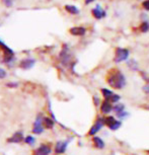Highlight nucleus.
Masks as SVG:
<instances>
[{"label": "nucleus", "mask_w": 149, "mask_h": 155, "mask_svg": "<svg viewBox=\"0 0 149 155\" xmlns=\"http://www.w3.org/2000/svg\"><path fill=\"white\" fill-rule=\"evenodd\" d=\"M52 152L51 146L47 144H42L34 151L33 155H49Z\"/></svg>", "instance_id": "6"}, {"label": "nucleus", "mask_w": 149, "mask_h": 155, "mask_svg": "<svg viewBox=\"0 0 149 155\" xmlns=\"http://www.w3.org/2000/svg\"><path fill=\"white\" fill-rule=\"evenodd\" d=\"M142 6L144 7V9L149 10V0H146V1L143 2V3H142Z\"/></svg>", "instance_id": "26"}, {"label": "nucleus", "mask_w": 149, "mask_h": 155, "mask_svg": "<svg viewBox=\"0 0 149 155\" xmlns=\"http://www.w3.org/2000/svg\"><path fill=\"white\" fill-rule=\"evenodd\" d=\"M25 142L27 143V144L28 145H34L35 143H36V138H35L34 136H27L25 137Z\"/></svg>", "instance_id": "22"}, {"label": "nucleus", "mask_w": 149, "mask_h": 155, "mask_svg": "<svg viewBox=\"0 0 149 155\" xmlns=\"http://www.w3.org/2000/svg\"><path fill=\"white\" fill-rule=\"evenodd\" d=\"M104 126H107V127L112 131H117L121 128L122 122L117 120L115 117H113V116H107L106 118H104Z\"/></svg>", "instance_id": "4"}, {"label": "nucleus", "mask_w": 149, "mask_h": 155, "mask_svg": "<svg viewBox=\"0 0 149 155\" xmlns=\"http://www.w3.org/2000/svg\"><path fill=\"white\" fill-rule=\"evenodd\" d=\"M93 1H95V0H85V3L89 4V3H91V2H93Z\"/></svg>", "instance_id": "29"}, {"label": "nucleus", "mask_w": 149, "mask_h": 155, "mask_svg": "<svg viewBox=\"0 0 149 155\" xmlns=\"http://www.w3.org/2000/svg\"><path fill=\"white\" fill-rule=\"evenodd\" d=\"M23 139H25L23 138V133L22 132H16V133H14L12 135V137L8 139L7 141L9 143H20V142H22Z\"/></svg>", "instance_id": "15"}, {"label": "nucleus", "mask_w": 149, "mask_h": 155, "mask_svg": "<svg viewBox=\"0 0 149 155\" xmlns=\"http://www.w3.org/2000/svg\"><path fill=\"white\" fill-rule=\"evenodd\" d=\"M92 143H93V146L96 148V149H104L106 147V144H104V140L101 138V137H98V136H93L92 137Z\"/></svg>", "instance_id": "13"}, {"label": "nucleus", "mask_w": 149, "mask_h": 155, "mask_svg": "<svg viewBox=\"0 0 149 155\" xmlns=\"http://www.w3.org/2000/svg\"><path fill=\"white\" fill-rule=\"evenodd\" d=\"M107 83L109 84L111 87H113L114 89H123L126 86V76L124 75V73L120 69L113 68L111 69L107 74L106 77Z\"/></svg>", "instance_id": "1"}, {"label": "nucleus", "mask_w": 149, "mask_h": 155, "mask_svg": "<svg viewBox=\"0 0 149 155\" xmlns=\"http://www.w3.org/2000/svg\"><path fill=\"white\" fill-rule=\"evenodd\" d=\"M61 61H62V64L64 65H67L68 63H70V60H71V54L69 53L68 48H65L61 52Z\"/></svg>", "instance_id": "12"}, {"label": "nucleus", "mask_w": 149, "mask_h": 155, "mask_svg": "<svg viewBox=\"0 0 149 155\" xmlns=\"http://www.w3.org/2000/svg\"><path fill=\"white\" fill-rule=\"evenodd\" d=\"M93 99H94V104H95L96 107L99 106V104H101V101H99V98H98V97H96V96H94V98H93Z\"/></svg>", "instance_id": "28"}, {"label": "nucleus", "mask_w": 149, "mask_h": 155, "mask_svg": "<svg viewBox=\"0 0 149 155\" xmlns=\"http://www.w3.org/2000/svg\"><path fill=\"white\" fill-rule=\"evenodd\" d=\"M44 126H43V119L41 118H37L36 122L34 123V128H33V133L34 134H42L44 132Z\"/></svg>", "instance_id": "10"}, {"label": "nucleus", "mask_w": 149, "mask_h": 155, "mask_svg": "<svg viewBox=\"0 0 149 155\" xmlns=\"http://www.w3.org/2000/svg\"><path fill=\"white\" fill-rule=\"evenodd\" d=\"M91 12H92L93 17L96 19H101V18H104V17H106V15H107L106 10L103 9L101 5H96V6L91 10Z\"/></svg>", "instance_id": "8"}, {"label": "nucleus", "mask_w": 149, "mask_h": 155, "mask_svg": "<svg viewBox=\"0 0 149 155\" xmlns=\"http://www.w3.org/2000/svg\"><path fill=\"white\" fill-rule=\"evenodd\" d=\"M6 75H7L6 71H5L3 68H1V67H0V79H3V78L6 77Z\"/></svg>", "instance_id": "25"}, {"label": "nucleus", "mask_w": 149, "mask_h": 155, "mask_svg": "<svg viewBox=\"0 0 149 155\" xmlns=\"http://www.w3.org/2000/svg\"><path fill=\"white\" fill-rule=\"evenodd\" d=\"M125 110V104H121V102H118V104H116L115 106H114V109H113V112L116 114V116L118 115V114L124 112Z\"/></svg>", "instance_id": "17"}, {"label": "nucleus", "mask_w": 149, "mask_h": 155, "mask_svg": "<svg viewBox=\"0 0 149 155\" xmlns=\"http://www.w3.org/2000/svg\"><path fill=\"white\" fill-rule=\"evenodd\" d=\"M0 48L4 50V53H5V54H9V55L14 54L12 50H11V49H10L9 47H8L7 45H5V44H4L3 42H2L1 40H0Z\"/></svg>", "instance_id": "19"}, {"label": "nucleus", "mask_w": 149, "mask_h": 155, "mask_svg": "<svg viewBox=\"0 0 149 155\" xmlns=\"http://www.w3.org/2000/svg\"><path fill=\"white\" fill-rule=\"evenodd\" d=\"M54 120H52L51 118H49V117H45V118H43V126L44 128L46 129H52L54 127Z\"/></svg>", "instance_id": "16"}, {"label": "nucleus", "mask_w": 149, "mask_h": 155, "mask_svg": "<svg viewBox=\"0 0 149 155\" xmlns=\"http://www.w3.org/2000/svg\"><path fill=\"white\" fill-rule=\"evenodd\" d=\"M65 9L67 12H69L70 14H78L79 13V9L75 6V5H66L65 6Z\"/></svg>", "instance_id": "18"}, {"label": "nucleus", "mask_w": 149, "mask_h": 155, "mask_svg": "<svg viewBox=\"0 0 149 155\" xmlns=\"http://www.w3.org/2000/svg\"><path fill=\"white\" fill-rule=\"evenodd\" d=\"M104 126V118H101V117H98V119L95 120L94 124L91 126V128L89 129L88 131V136H94L96 133H98L99 131L103 129Z\"/></svg>", "instance_id": "5"}, {"label": "nucleus", "mask_w": 149, "mask_h": 155, "mask_svg": "<svg viewBox=\"0 0 149 155\" xmlns=\"http://www.w3.org/2000/svg\"><path fill=\"white\" fill-rule=\"evenodd\" d=\"M146 152H147V153L149 154V150H147V151H146Z\"/></svg>", "instance_id": "30"}, {"label": "nucleus", "mask_w": 149, "mask_h": 155, "mask_svg": "<svg viewBox=\"0 0 149 155\" xmlns=\"http://www.w3.org/2000/svg\"><path fill=\"white\" fill-rule=\"evenodd\" d=\"M2 3H3L6 7H11L13 5V1L14 0H1Z\"/></svg>", "instance_id": "24"}, {"label": "nucleus", "mask_w": 149, "mask_h": 155, "mask_svg": "<svg viewBox=\"0 0 149 155\" xmlns=\"http://www.w3.org/2000/svg\"><path fill=\"white\" fill-rule=\"evenodd\" d=\"M143 91H144L146 94H149V83L145 84V85L143 86Z\"/></svg>", "instance_id": "27"}, {"label": "nucleus", "mask_w": 149, "mask_h": 155, "mask_svg": "<svg viewBox=\"0 0 149 155\" xmlns=\"http://www.w3.org/2000/svg\"><path fill=\"white\" fill-rule=\"evenodd\" d=\"M85 33H86V28L82 27H75L70 28V34L73 35V36L81 37L83 35H85Z\"/></svg>", "instance_id": "14"}, {"label": "nucleus", "mask_w": 149, "mask_h": 155, "mask_svg": "<svg viewBox=\"0 0 149 155\" xmlns=\"http://www.w3.org/2000/svg\"><path fill=\"white\" fill-rule=\"evenodd\" d=\"M114 109V106L112 102H110L109 101H106L104 99L101 104V113L104 114V115H108V114L112 113Z\"/></svg>", "instance_id": "7"}, {"label": "nucleus", "mask_w": 149, "mask_h": 155, "mask_svg": "<svg viewBox=\"0 0 149 155\" xmlns=\"http://www.w3.org/2000/svg\"><path fill=\"white\" fill-rule=\"evenodd\" d=\"M130 52L128 49L125 48H117L115 50V58L114 62L115 63H121L123 61H126L129 58Z\"/></svg>", "instance_id": "3"}, {"label": "nucleus", "mask_w": 149, "mask_h": 155, "mask_svg": "<svg viewBox=\"0 0 149 155\" xmlns=\"http://www.w3.org/2000/svg\"><path fill=\"white\" fill-rule=\"evenodd\" d=\"M35 63H36V60H35L34 58H25V59H23L22 62H20L19 67L25 70H30L31 68H33L35 66Z\"/></svg>", "instance_id": "9"}, {"label": "nucleus", "mask_w": 149, "mask_h": 155, "mask_svg": "<svg viewBox=\"0 0 149 155\" xmlns=\"http://www.w3.org/2000/svg\"><path fill=\"white\" fill-rule=\"evenodd\" d=\"M129 116H130V114L128 112H126V110H124V112L118 114V115H117V118H119L120 120H125V119H127Z\"/></svg>", "instance_id": "23"}, {"label": "nucleus", "mask_w": 149, "mask_h": 155, "mask_svg": "<svg viewBox=\"0 0 149 155\" xmlns=\"http://www.w3.org/2000/svg\"><path fill=\"white\" fill-rule=\"evenodd\" d=\"M127 65H128V67H129L130 69L134 70V71H135V70H138V63H137L135 60H130V61H128Z\"/></svg>", "instance_id": "20"}, {"label": "nucleus", "mask_w": 149, "mask_h": 155, "mask_svg": "<svg viewBox=\"0 0 149 155\" xmlns=\"http://www.w3.org/2000/svg\"><path fill=\"white\" fill-rule=\"evenodd\" d=\"M140 31H141L142 33H147L149 31V22L147 20H145V21H143L141 23V25H140Z\"/></svg>", "instance_id": "21"}, {"label": "nucleus", "mask_w": 149, "mask_h": 155, "mask_svg": "<svg viewBox=\"0 0 149 155\" xmlns=\"http://www.w3.org/2000/svg\"><path fill=\"white\" fill-rule=\"evenodd\" d=\"M101 95H103L104 99H106V101H109L110 102H112V104H118L120 101V99H121V96L119 94H117L114 91H112L111 89L109 88H101Z\"/></svg>", "instance_id": "2"}, {"label": "nucleus", "mask_w": 149, "mask_h": 155, "mask_svg": "<svg viewBox=\"0 0 149 155\" xmlns=\"http://www.w3.org/2000/svg\"><path fill=\"white\" fill-rule=\"evenodd\" d=\"M68 147V141H58L55 145V152L57 154H63Z\"/></svg>", "instance_id": "11"}]
</instances>
